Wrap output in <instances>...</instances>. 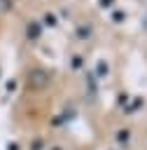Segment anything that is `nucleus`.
Returning a JSON list of instances; mask_svg holds the SVG:
<instances>
[{
  "instance_id": "obj_2",
  "label": "nucleus",
  "mask_w": 147,
  "mask_h": 150,
  "mask_svg": "<svg viewBox=\"0 0 147 150\" xmlns=\"http://www.w3.org/2000/svg\"><path fill=\"white\" fill-rule=\"evenodd\" d=\"M40 30H42V28H40L37 21H30V23H28V38H30V40H35V38L40 35Z\"/></svg>"
},
{
  "instance_id": "obj_1",
  "label": "nucleus",
  "mask_w": 147,
  "mask_h": 150,
  "mask_svg": "<svg viewBox=\"0 0 147 150\" xmlns=\"http://www.w3.org/2000/svg\"><path fill=\"white\" fill-rule=\"evenodd\" d=\"M49 82V75L44 73V70H33V84H40V87H44Z\"/></svg>"
},
{
  "instance_id": "obj_4",
  "label": "nucleus",
  "mask_w": 147,
  "mask_h": 150,
  "mask_svg": "<svg viewBox=\"0 0 147 150\" xmlns=\"http://www.w3.org/2000/svg\"><path fill=\"white\" fill-rule=\"evenodd\" d=\"M77 33H79V38H89V26H84V28H79Z\"/></svg>"
},
{
  "instance_id": "obj_3",
  "label": "nucleus",
  "mask_w": 147,
  "mask_h": 150,
  "mask_svg": "<svg viewBox=\"0 0 147 150\" xmlns=\"http://www.w3.org/2000/svg\"><path fill=\"white\" fill-rule=\"evenodd\" d=\"M12 7H14V0H0V16L12 12Z\"/></svg>"
}]
</instances>
